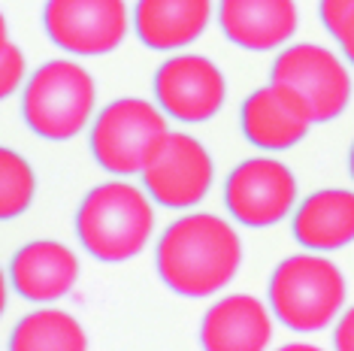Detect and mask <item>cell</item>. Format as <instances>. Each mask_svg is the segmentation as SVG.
<instances>
[{"instance_id": "cell-1", "label": "cell", "mask_w": 354, "mask_h": 351, "mask_svg": "<svg viewBox=\"0 0 354 351\" xmlns=\"http://www.w3.org/2000/svg\"><path fill=\"white\" fill-rule=\"evenodd\" d=\"M158 276L173 294L203 300L224 291L243 267V239L227 218L191 212L160 234Z\"/></svg>"}, {"instance_id": "cell-2", "label": "cell", "mask_w": 354, "mask_h": 351, "mask_svg": "<svg viewBox=\"0 0 354 351\" xmlns=\"http://www.w3.org/2000/svg\"><path fill=\"white\" fill-rule=\"evenodd\" d=\"M155 209L146 191L131 182H103L85 194L76 212L82 249L103 263H124L149 245Z\"/></svg>"}, {"instance_id": "cell-3", "label": "cell", "mask_w": 354, "mask_h": 351, "mask_svg": "<svg viewBox=\"0 0 354 351\" xmlns=\"http://www.w3.org/2000/svg\"><path fill=\"white\" fill-rule=\"evenodd\" d=\"M345 306V276L321 252L291 254L270 278V309L288 330L318 333Z\"/></svg>"}, {"instance_id": "cell-4", "label": "cell", "mask_w": 354, "mask_h": 351, "mask_svg": "<svg viewBox=\"0 0 354 351\" xmlns=\"http://www.w3.org/2000/svg\"><path fill=\"white\" fill-rule=\"evenodd\" d=\"M97 85L76 61L58 58L34 70L21 94V115L37 137L64 142L82 133L94 113Z\"/></svg>"}, {"instance_id": "cell-5", "label": "cell", "mask_w": 354, "mask_h": 351, "mask_svg": "<svg viewBox=\"0 0 354 351\" xmlns=\"http://www.w3.org/2000/svg\"><path fill=\"white\" fill-rule=\"evenodd\" d=\"M160 106L142 97H118L100 109L91 124V155L112 176L142 173L158 142L170 133Z\"/></svg>"}, {"instance_id": "cell-6", "label": "cell", "mask_w": 354, "mask_h": 351, "mask_svg": "<svg viewBox=\"0 0 354 351\" xmlns=\"http://www.w3.org/2000/svg\"><path fill=\"white\" fill-rule=\"evenodd\" d=\"M142 176V188L158 206L191 209L212 191L215 164L206 146L188 133L170 131L158 142Z\"/></svg>"}, {"instance_id": "cell-7", "label": "cell", "mask_w": 354, "mask_h": 351, "mask_svg": "<svg viewBox=\"0 0 354 351\" xmlns=\"http://www.w3.org/2000/svg\"><path fill=\"white\" fill-rule=\"evenodd\" d=\"M270 82L288 85L306 100L315 124L333 122L351 100V73L330 49L315 43H297L272 61Z\"/></svg>"}, {"instance_id": "cell-8", "label": "cell", "mask_w": 354, "mask_h": 351, "mask_svg": "<svg viewBox=\"0 0 354 351\" xmlns=\"http://www.w3.org/2000/svg\"><path fill=\"white\" fill-rule=\"evenodd\" d=\"M43 28L58 49L97 58L124 43L131 12L124 0H46Z\"/></svg>"}, {"instance_id": "cell-9", "label": "cell", "mask_w": 354, "mask_h": 351, "mask_svg": "<svg viewBox=\"0 0 354 351\" xmlns=\"http://www.w3.org/2000/svg\"><path fill=\"white\" fill-rule=\"evenodd\" d=\"M224 203L245 227H272L288 218L297 203V179L291 167L276 158H248L227 176Z\"/></svg>"}, {"instance_id": "cell-10", "label": "cell", "mask_w": 354, "mask_h": 351, "mask_svg": "<svg viewBox=\"0 0 354 351\" xmlns=\"http://www.w3.org/2000/svg\"><path fill=\"white\" fill-rule=\"evenodd\" d=\"M155 97L173 122L203 124L221 113L227 82L221 70L203 55H173L155 73Z\"/></svg>"}, {"instance_id": "cell-11", "label": "cell", "mask_w": 354, "mask_h": 351, "mask_svg": "<svg viewBox=\"0 0 354 351\" xmlns=\"http://www.w3.org/2000/svg\"><path fill=\"white\" fill-rule=\"evenodd\" d=\"M239 122L252 146L267 151H288L297 142H303L315 118L294 88L270 82L245 97Z\"/></svg>"}, {"instance_id": "cell-12", "label": "cell", "mask_w": 354, "mask_h": 351, "mask_svg": "<svg viewBox=\"0 0 354 351\" xmlns=\"http://www.w3.org/2000/svg\"><path fill=\"white\" fill-rule=\"evenodd\" d=\"M79 258L58 239H34L10 260V282L19 297L30 303H55L73 291Z\"/></svg>"}, {"instance_id": "cell-13", "label": "cell", "mask_w": 354, "mask_h": 351, "mask_svg": "<svg viewBox=\"0 0 354 351\" xmlns=\"http://www.w3.org/2000/svg\"><path fill=\"white\" fill-rule=\"evenodd\" d=\"M294 0H218V25L245 52L281 49L297 30Z\"/></svg>"}, {"instance_id": "cell-14", "label": "cell", "mask_w": 354, "mask_h": 351, "mask_svg": "<svg viewBox=\"0 0 354 351\" xmlns=\"http://www.w3.org/2000/svg\"><path fill=\"white\" fill-rule=\"evenodd\" d=\"M272 339V312L252 294H227L203 315V351H267Z\"/></svg>"}, {"instance_id": "cell-15", "label": "cell", "mask_w": 354, "mask_h": 351, "mask_svg": "<svg viewBox=\"0 0 354 351\" xmlns=\"http://www.w3.org/2000/svg\"><path fill=\"white\" fill-rule=\"evenodd\" d=\"M212 21V0H136L133 30L151 52L188 49Z\"/></svg>"}, {"instance_id": "cell-16", "label": "cell", "mask_w": 354, "mask_h": 351, "mask_svg": "<svg viewBox=\"0 0 354 351\" xmlns=\"http://www.w3.org/2000/svg\"><path fill=\"white\" fill-rule=\"evenodd\" d=\"M294 239L309 252H339L354 243V191L321 188L297 206Z\"/></svg>"}, {"instance_id": "cell-17", "label": "cell", "mask_w": 354, "mask_h": 351, "mask_svg": "<svg viewBox=\"0 0 354 351\" xmlns=\"http://www.w3.org/2000/svg\"><path fill=\"white\" fill-rule=\"evenodd\" d=\"M10 351H88V333L76 315L43 306L12 327Z\"/></svg>"}, {"instance_id": "cell-18", "label": "cell", "mask_w": 354, "mask_h": 351, "mask_svg": "<svg viewBox=\"0 0 354 351\" xmlns=\"http://www.w3.org/2000/svg\"><path fill=\"white\" fill-rule=\"evenodd\" d=\"M37 194V176L19 151L0 149V218L12 221L28 212Z\"/></svg>"}, {"instance_id": "cell-19", "label": "cell", "mask_w": 354, "mask_h": 351, "mask_svg": "<svg viewBox=\"0 0 354 351\" xmlns=\"http://www.w3.org/2000/svg\"><path fill=\"white\" fill-rule=\"evenodd\" d=\"M28 64L21 49L10 39V28H6V19L0 21V94L3 97H12L19 91V85L25 82Z\"/></svg>"}, {"instance_id": "cell-20", "label": "cell", "mask_w": 354, "mask_h": 351, "mask_svg": "<svg viewBox=\"0 0 354 351\" xmlns=\"http://www.w3.org/2000/svg\"><path fill=\"white\" fill-rule=\"evenodd\" d=\"M354 10V0H321L318 3V12H321V21H324V28L333 34L336 28L342 25V19Z\"/></svg>"}, {"instance_id": "cell-21", "label": "cell", "mask_w": 354, "mask_h": 351, "mask_svg": "<svg viewBox=\"0 0 354 351\" xmlns=\"http://www.w3.org/2000/svg\"><path fill=\"white\" fill-rule=\"evenodd\" d=\"M333 348L336 351H354V306L345 309L333 330Z\"/></svg>"}, {"instance_id": "cell-22", "label": "cell", "mask_w": 354, "mask_h": 351, "mask_svg": "<svg viewBox=\"0 0 354 351\" xmlns=\"http://www.w3.org/2000/svg\"><path fill=\"white\" fill-rule=\"evenodd\" d=\"M333 39L339 43V49H342V55L348 58V64L354 67V10L345 15L342 19V25L333 30Z\"/></svg>"}, {"instance_id": "cell-23", "label": "cell", "mask_w": 354, "mask_h": 351, "mask_svg": "<svg viewBox=\"0 0 354 351\" xmlns=\"http://www.w3.org/2000/svg\"><path fill=\"white\" fill-rule=\"evenodd\" d=\"M276 351H324V348L312 345V342H288V345H281Z\"/></svg>"}, {"instance_id": "cell-24", "label": "cell", "mask_w": 354, "mask_h": 351, "mask_svg": "<svg viewBox=\"0 0 354 351\" xmlns=\"http://www.w3.org/2000/svg\"><path fill=\"white\" fill-rule=\"evenodd\" d=\"M348 170H351V179H354V146H351V155H348Z\"/></svg>"}]
</instances>
